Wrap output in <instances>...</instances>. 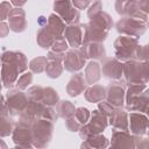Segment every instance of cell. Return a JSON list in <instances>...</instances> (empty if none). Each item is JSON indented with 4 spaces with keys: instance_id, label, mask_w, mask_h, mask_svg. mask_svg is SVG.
<instances>
[{
    "instance_id": "6da1fadb",
    "label": "cell",
    "mask_w": 149,
    "mask_h": 149,
    "mask_svg": "<svg viewBox=\"0 0 149 149\" xmlns=\"http://www.w3.org/2000/svg\"><path fill=\"white\" fill-rule=\"evenodd\" d=\"M1 79L6 87L12 86L17 74L27 69V59L22 52L19 51H7L1 56Z\"/></svg>"
},
{
    "instance_id": "7a4b0ae2",
    "label": "cell",
    "mask_w": 149,
    "mask_h": 149,
    "mask_svg": "<svg viewBox=\"0 0 149 149\" xmlns=\"http://www.w3.org/2000/svg\"><path fill=\"white\" fill-rule=\"evenodd\" d=\"M113 22L111 16L102 10L91 17V21L87 24H84V43L85 42H98L101 43L108 34L109 28Z\"/></svg>"
},
{
    "instance_id": "3957f363",
    "label": "cell",
    "mask_w": 149,
    "mask_h": 149,
    "mask_svg": "<svg viewBox=\"0 0 149 149\" xmlns=\"http://www.w3.org/2000/svg\"><path fill=\"white\" fill-rule=\"evenodd\" d=\"M52 121L47 119H37L30 125V132H31V142L33 146L37 148H43L48 146V143L51 140L52 135Z\"/></svg>"
},
{
    "instance_id": "277c9868",
    "label": "cell",
    "mask_w": 149,
    "mask_h": 149,
    "mask_svg": "<svg viewBox=\"0 0 149 149\" xmlns=\"http://www.w3.org/2000/svg\"><path fill=\"white\" fill-rule=\"evenodd\" d=\"M122 73L126 77V80L132 84H141L147 83L148 80V71L147 63H139L135 61H127L125 65H122Z\"/></svg>"
},
{
    "instance_id": "5b68a950",
    "label": "cell",
    "mask_w": 149,
    "mask_h": 149,
    "mask_svg": "<svg viewBox=\"0 0 149 149\" xmlns=\"http://www.w3.org/2000/svg\"><path fill=\"white\" fill-rule=\"evenodd\" d=\"M108 118L107 115H105L102 112L100 111H93L92 113V116H91V121L90 123L87 125H83L80 128H79V135L80 137H83L84 140L93 134H99L101 133L108 125Z\"/></svg>"
},
{
    "instance_id": "8992f818",
    "label": "cell",
    "mask_w": 149,
    "mask_h": 149,
    "mask_svg": "<svg viewBox=\"0 0 149 149\" xmlns=\"http://www.w3.org/2000/svg\"><path fill=\"white\" fill-rule=\"evenodd\" d=\"M137 40L129 36H120L114 42L115 56L120 61H129L135 57V51L137 48Z\"/></svg>"
},
{
    "instance_id": "52a82bcc",
    "label": "cell",
    "mask_w": 149,
    "mask_h": 149,
    "mask_svg": "<svg viewBox=\"0 0 149 149\" xmlns=\"http://www.w3.org/2000/svg\"><path fill=\"white\" fill-rule=\"evenodd\" d=\"M54 9L61 19L69 24H74L79 21V12L72 6L70 0H56L54 2Z\"/></svg>"
},
{
    "instance_id": "ba28073f",
    "label": "cell",
    "mask_w": 149,
    "mask_h": 149,
    "mask_svg": "<svg viewBox=\"0 0 149 149\" xmlns=\"http://www.w3.org/2000/svg\"><path fill=\"white\" fill-rule=\"evenodd\" d=\"M28 104V97L17 90H10L7 93V101L6 106L8 113L12 115H20V113L24 109Z\"/></svg>"
},
{
    "instance_id": "9c48e42d",
    "label": "cell",
    "mask_w": 149,
    "mask_h": 149,
    "mask_svg": "<svg viewBox=\"0 0 149 149\" xmlns=\"http://www.w3.org/2000/svg\"><path fill=\"white\" fill-rule=\"evenodd\" d=\"M116 30L130 36H140L146 30V22L135 17H123L116 23Z\"/></svg>"
},
{
    "instance_id": "30bf717a",
    "label": "cell",
    "mask_w": 149,
    "mask_h": 149,
    "mask_svg": "<svg viewBox=\"0 0 149 149\" xmlns=\"http://www.w3.org/2000/svg\"><path fill=\"white\" fill-rule=\"evenodd\" d=\"M13 141L15 142L16 147L20 148H29L33 146L31 142V132L30 126L19 122L13 132Z\"/></svg>"
},
{
    "instance_id": "8fae6325",
    "label": "cell",
    "mask_w": 149,
    "mask_h": 149,
    "mask_svg": "<svg viewBox=\"0 0 149 149\" xmlns=\"http://www.w3.org/2000/svg\"><path fill=\"white\" fill-rule=\"evenodd\" d=\"M64 66L65 70L70 71V72H76L78 70H80L84 64H85V57L83 56V54L76 49L70 50L66 52V55H64Z\"/></svg>"
},
{
    "instance_id": "7c38bea8",
    "label": "cell",
    "mask_w": 149,
    "mask_h": 149,
    "mask_svg": "<svg viewBox=\"0 0 149 149\" xmlns=\"http://www.w3.org/2000/svg\"><path fill=\"white\" fill-rule=\"evenodd\" d=\"M8 22H9V29L15 33H21L26 29L27 22H26V13L21 8H15L9 12L8 14Z\"/></svg>"
},
{
    "instance_id": "4fadbf2b",
    "label": "cell",
    "mask_w": 149,
    "mask_h": 149,
    "mask_svg": "<svg viewBox=\"0 0 149 149\" xmlns=\"http://www.w3.org/2000/svg\"><path fill=\"white\" fill-rule=\"evenodd\" d=\"M101 71L105 77L119 79L122 76V64L116 58H105L101 64Z\"/></svg>"
},
{
    "instance_id": "5bb4252c",
    "label": "cell",
    "mask_w": 149,
    "mask_h": 149,
    "mask_svg": "<svg viewBox=\"0 0 149 149\" xmlns=\"http://www.w3.org/2000/svg\"><path fill=\"white\" fill-rule=\"evenodd\" d=\"M106 99L107 102H109L113 107H122L123 99H125V90L119 83L111 84L107 87L106 92Z\"/></svg>"
},
{
    "instance_id": "9a60e30c",
    "label": "cell",
    "mask_w": 149,
    "mask_h": 149,
    "mask_svg": "<svg viewBox=\"0 0 149 149\" xmlns=\"http://www.w3.org/2000/svg\"><path fill=\"white\" fill-rule=\"evenodd\" d=\"M80 52L85 58H94V59H102L106 55L104 45L98 42H85L84 45L81 47Z\"/></svg>"
},
{
    "instance_id": "2e32d148",
    "label": "cell",
    "mask_w": 149,
    "mask_h": 149,
    "mask_svg": "<svg viewBox=\"0 0 149 149\" xmlns=\"http://www.w3.org/2000/svg\"><path fill=\"white\" fill-rule=\"evenodd\" d=\"M130 130L135 135H143L147 133L148 127V119L146 115L140 113H130Z\"/></svg>"
},
{
    "instance_id": "e0dca14e",
    "label": "cell",
    "mask_w": 149,
    "mask_h": 149,
    "mask_svg": "<svg viewBox=\"0 0 149 149\" xmlns=\"http://www.w3.org/2000/svg\"><path fill=\"white\" fill-rule=\"evenodd\" d=\"M109 123L115 129L127 130L128 128V120H127V113L121 109V107H115L112 113L108 115Z\"/></svg>"
},
{
    "instance_id": "ac0fdd59",
    "label": "cell",
    "mask_w": 149,
    "mask_h": 149,
    "mask_svg": "<svg viewBox=\"0 0 149 149\" xmlns=\"http://www.w3.org/2000/svg\"><path fill=\"white\" fill-rule=\"evenodd\" d=\"M66 41L69 42V44L72 48H78L81 42H83V35H81V27L78 26L77 23L74 24H70L69 27L65 28L64 30Z\"/></svg>"
},
{
    "instance_id": "d6986e66",
    "label": "cell",
    "mask_w": 149,
    "mask_h": 149,
    "mask_svg": "<svg viewBox=\"0 0 149 149\" xmlns=\"http://www.w3.org/2000/svg\"><path fill=\"white\" fill-rule=\"evenodd\" d=\"M85 87H86V81L84 79L83 73H76L69 80L68 86H66V91H68L69 95L77 97L85 90Z\"/></svg>"
},
{
    "instance_id": "ffe728a7",
    "label": "cell",
    "mask_w": 149,
    "mask_h": 149,
    "mask_svg": "<svg viewBox=\"0 0 149 149\" xmlns=\"http://www.w3.org/2000/svg\"><path fill=\"white\" fill-rule=\"evenodd\" d=\"M44 27L48 29V31H49L55 38L61 37V36L63 35L64 30H65V24H64L63 20H62L59 16L55 15V14H51V15L49 16V19L47 20V23L44 24Z\"/></svg>"
},
{
    "instance_id": "44dd1931",
    "label": "cell",
    "mask_w": 149,
    "mask_h": 149,
    "mask_svg": "<svg viewBox=\"0 0 149 149\" xmlns=\"http://www.w3.org/2000/svg\"><path fill=\"white\" fill-rule=\"evenodd\" d=\"M111 144L113 147H118V148H122V147H135L134 144V137L130 136L126 130H121V132H114L113 136H112V142Z\"/></svg>"
},
{
    "instance_id": "7402d4cb",
    "label": "cell",
    "mask_w": 149,
    "mask_h": 149,
    "mask_svg": "<svg viewBox=\"0 0 149 149\" xmlns=\"http://www.w3.org/2000/svg\"><path fill=\"white\" fill-rule=\"evenodd\" d=\"M100 73H101L100 64L94 61H91L85 69V81L87 84L93 85L95 81H98L100 79V77H101Z\"/></svg>"
},
{
    "instance_id": "603a6c76",
    "label": "cell",
    "mask_w": 149,
    "mask_h": 149,
    "mask_svg": "<svg viewBox=\"0 0 149 149\" xmlns=\"http://www.w3.org/2000/svg\"><path fill=\"white\" fill-rule=\"evenodd\" d=\"M106 97V90L101 85H93L85 91V99L90 102L102 101Z\"/></svg>"
},
{
    "instance_id": "cb8c5ba5",
    "label": "cell",
    "mask_w": 149,
    "mask_h": 149,
    "mask_svg": "<svg viewBox=\"0 0 149 149\" xmlns=\"http://www.w3.org/2000/svg\"><path fill=\"white\" fill-rule=\"evenodd\" d=\"M56 38L48 31V29L44 26H41V28L37 31V43L43 48V49H48L51 47V44L54 43Z\"/></svg>"
},
{
    "instance_id": "d4e9b609",
    "label": "cell",
    "mask_w": 149,
    "mask_h": 149,
    "mask_svg": "<svg viewBox=\"0 0 149 149\" xmlns=\"http://www.w3.org/2000/svg\"><path fill=\"white\" fill-rule=\"evenodd\" d=\"M85 140H86L85 143L81 144L83 148L84 147H88V148H92V147L93 148H106L108 146V142H107L106 137L100 135V133L99 134H93V135L86 137Z\"/></svg>"
},
{
    "instance_id": "484cf974",
    "label": "cell",
    "mask_w": 149,
    "mask_h": 149,
    "mask_svg": "<svg viewBox=\"0 0 149 149\" xmlns=\"http://www.w3.org/2000/svg\"><path fill=\"white\" fill-rule=\"evenodd\" d=\"M74 111H76V108H74V106H73V104L71 101L63 100V101L57 102V113L63 119L72 116L74 114Z\"/></svg>"
},
{
    "instance_id": "4316f807",
    "label": "cell",
    "mask_w": 149,
    "mask_h": 149,
    "mask_svg": "<svg viewBox=\"0 0 149 149\" xmlns=\"http://www.w3.org/2000/svg\"><path fill=\"white\" fill-rule=\"evenodd\" d=\"M58 94L52 87H43V98L42 102L47 106H54L58 102Z\"/></svg>"
},
{
    "instance_id": "83f0119b",
    "label": "cell",
    "mask_w": 149,
    "mask_h": 149,
    "mask_svg": "<svg viewBox=\"0 0 149 149\" xmlns=\"http://www.w3.org/2000/svg\"><path fill=\"white\" fill-rule=\"evenodd\" d=\"M62 71H63V66L61 64V61H50L49 63H47L45 72L48 74V77L57 78L61 76Z\"/></svg>"
},
{
    "instance_id": "f1b7e54d",
    "label": "cell",
    "mask_w": 149,
    "mask_h": 149,
    "mask_svg": "<svg viewBox=\"0 0 149 149\" xmlns=\"http://www.w3.org/2000/svg\"><path fill=\"white\" fill-rule=\"evenodd\" d=\"M47 63H48V58L47 57H36L29 63V68H30V70L33 72L41 73V72H43L45 70Z\"/></svg>"
},
{
    "instance_id": "f546056e",
    "label": "cell",
    "mask_w": 149,
    "mask_h": 149,
    "mask_svg": "<svg viewBox=\"0 0 149 149\" xmlns=\"http://www.w3.org/2000/svg\"><path fill=\"white\" fill-rule=\"evenodd\" d=\"M73 116L76 118V120H77L80 125H84V123H86V122L88 121V119H90V112H88V109L85 108V107H79V108H77V109L74 111Z\"/></svg>"
},
{
    "instance_id": "4dcf8cb0",
    "label": "cell",
    "mask_w": 149,
    "mask_h": 149,
    "mask_svg": "<svg viewBox=\"0 0 149 149\" xmlns=\"http://www.w3.org/2000/svg\"><path fill=\"white\" fill-rule=\"evenodd\" d=\"M12 132V123L7 115H0V136H7Z\"/></svg>"
},
{
    "instance_id": "1f68e13d",
    "label": "cell",
    "mask_w": 149,
    "mask_h": 149,
    "mask_svg": "<svg viewBox=\"0 0 149 149\" xmlns=\"http://www.w3.org/2000/svg\"><path fill=\"white\" fill-rule=\"evenodd\" d=\"M28 98L33 101H40L42 102L43 98V87L41 86H33L28 90Z\"/></svg>"
},
{
    "instance_id": "d6a6232c",
    "label": "cell",
    "mask_w": 149,
    "mask_h": 149,
    "mask_svg": "<svg viewBox=\"0 0 149 149\" xmlns=\"http://www.w3.org/2000/svg\"><path fill=\"white\" fill-rule=\"evenodd\" d=\"M31 81H33V74L30 72H26L17 79L16 86L19 90H24L31 84Z\"/></svg>"
},
{
    "instance_id": "836d02e7",
    "label": "cell",
    "mask_w": 149,
    "mask_h": 149,
    "mask_svg": "<svg viewBox=\"0 0 149 149\" xmlns=\"http://www.w3.org/2000/svg\"><path fill=\"white\" fill-rule=\"evenodd\" d=\"M51 48L54 51H57V52H64L66 49H68V43L65 41V38L63 36L61 37H57L54 43L51 44Z\"/></svg>"
},
{
    "instance_id": "e575fe53",
    "label": "cell",
    "mask_w": 149,
    "mask_h": 149,
    "mask_svg": "<svg viewBox=\"0 0 149 149\" xmlns=\"http://www.w3.org/2000/svg\"><path fill=\"white\" fill-rule=\"evenodd\" d=\"M65 125H66V128H68L70 132H77V130H79V128L81 127V125L76 120V118H74L73 115L66 118Z\"/></svg>"
},
{
    "instance_id": "d590c367",
    "label": "cell",
    "mask_w": 149,
    "mask_h": 149,
    "mask_svg": "<svg viewBox=\"0 0 149 149\" xmlns=\"http://www.w3.org/2000/svg\"><path fill=\"white\" fill-rule=\"evenodd\" d=\"M10 10H12V6H10L9 2H7V1L1 2L0 3V21L7 19Z\"/></svg>"
},
{
    "instance_id": "8d00e7d4",
    "label": "cell",
    "mask_w": 149,
    "mask_h": 149,
    "mask_svg": "<svg viewBox=\"0 0 149 149\" xmlns=\"http://www.w3.org/2000/svg\"><path fill=\"white\" fill-rule=\"evenodd\" d=\"M101 9H102V5H101V2H100V1H95V2L90 7V9H88V12H87L88 17H93L94 15H97L98 13H100Z\"/></svg>"
},
{
    "instance_id": "74e56055",
    "label": "cell",
    "mask_w": 149,
    "mask_h": 149,
    "mask_svg": "<svg viewBox=\"0 0 149 149\" xmlns=\"http://www.w3.org/2000/svg\"><path fill=\"white\" fill-rule=\"evenodd\" d=\"M98 108H99V109H100V111H101V112H102L105 115H107V116H108V115L112 113V111H113L115 107H113V106H112L109 102L105 101V102H100V104L98 105Z\"/></svg>"
},
{
    "instance_id": "f35d334b",
    "label": "cell",
    "mask_w": 149,
    "mask_h": 149,
    "mask_svg": "<svg viewBox=\"0 0 149 149\" xmlns=\"http://www.w3.org/2000/svg\"><path fill=\"white\" fill-rule=\"evenodd\" d=\"M135 57H137L140 59H147V57H148V47L147 45L137 47L136 51H135Z\"/></svg>"
},
{
    "instance_id": "ab89813d",
    "label": "cell",
    "mask_w": 149,
    "mask_h": 149,
    "mask_svg": "<svg viewBox=\"0 0 149 149\" xmlns=\"http://www.w3.org/2000/svg\"><path fill=\"white\" fill-rule=\"evenodd\" d=\"M47 58L49 61H63L64 58V54L63 52H57V51H49Z\"/></svg>"
},
{
    "instance_id": "60d3db41",
    "label": "cell",
    "mask_w": 149,
    "mask_h": 149,
    "mask_svg": "<svg viewBox=\"0 0 149 149\" xmlns=\"http://www.w3.org/2000/svg\"><path fill=\"white\" fill-rule=\"evenodd\" d=\"M72 3L78 9H84L90 3V0H72Z\"/></svg>"
},
{
    "instance_id": "b9f144b4",
    "label": "cell",
    "mask_w": 149,
    "mask_h": 149,
    "mask_svg": "<svg viewBox=\"0 0 149 149\" xmlns=\"http://www.w3.org/2000/svg\"><path fill=\"white\" fill-rule=\"evenodd\" d=\"M9 33V26H7L3 22H0V37H6Z\"/></svg>"
},
{
    "instance_id": "7bdbcfd3",
    "label": "cell",
    "mask_w": 149,
    "mask_h": 149,
    "mask_svg": "<svg viewBox=\"0 0 149 149\" xmlns=\"http://www.w3.org/2000/svg\"><path fill=\"white\" fill-rule=\"evenodd\" d=\"M27 2V0H12V3L16 7H21Z\"/></svg>"
},
{
    "instance_id": "ee69618b",
    "label": "cell",
    "mask_w": 149,
    "mask_h": 149,
    "mask_svg": "<svg viewBox=\"0 0 149 149\" xmlns=\"http://www.w3.org/2000/svg\"><path fill=\"white\" fill-rule=\"evenodd\" d=\"M133 1H140V0H133Z\"/></svg>"
}]
</instances>
